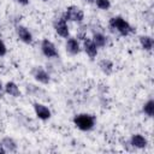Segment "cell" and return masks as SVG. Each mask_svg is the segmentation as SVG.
<instances>
[{"label": "cell", "instance_id": "22", "mask_svg": "<svg viewBox=\"0 0 154 154\" xmlns=\"http://www.w3.org/2000/svg\"><path fill=\"white\" fill-rule=\"evenodd\" d=\"M85 1H88V2H93L94 0H85Z\"/></svg>", "mask_w": 154, "mask_h": 154}, {"label": "cell", "instance_id": "19", "mask_svg": "<svg viewBox=\"0 0 154 154\" xmlns=\"http://www.w3.org/2000/svg\"><path fill=\"white\" fill-rule=\"evenodd\" d=\"M6 54V46L4 45V42L0 40V57L5 55Z\"/></svg>", "mask_w": 154, "mask_h": 154}, {"label": "cell", "instance_id": "18", "mask_svg": "<svg viewBox=\"0 0 154 154\" xmlns=\"http://www.w3.org/2000/svg\"><path fill=\"white\" fill-rule=\"evenodd\" d=\"M94 1H95L96 6H97L99 8H101V10H108V8L111 7L109 0H94Z\"/></svg>", "mask_w": 154, "mask_h": 154}, {"label": "cell", "instance_id": "5", "mask_svg": "<svg viewBox=\"0 0 154 154\" xmlns=\"http://www.w3.org/2000/svg\"><path fill=\"white\" fill-rule=\"evenodd\" d=\"M54 28H55V31L58 32V35H60L61 37H67L69 36V26H67L66 19L64 17L63 18H59L55 22Z\"/></svg>", "mask_w": 154, "mask_h": 154}, {"label": "cell", "instance_id": "13", "mask_svg": "<svg viewBox=\"0 0 154 154\" xmlns=\"http://www.w3.org/2000/svg\"><path fill=\"white\" fill-rule=\"evenodd\" d=\"M140 42L143 49L146 51H150L153 47V38L150 36H141L140 37Z\"/></svg>", "mask_w": 154, "mask_h": 154}, {"label": "cell", "instance_id": "4", "mask_svg": "<svg viewBox=\"0 0 154 154\" xmlns=\"http://www.w3.org/2000/svg\"><path fill=\"white\" fill-rule=\"evenodd\" d=\"M41 48H42L43 54L46 57H48V58H54V57L58 55L57 49H55V46L49 40H43L42 41V45H41Z\"/></svg>", "mask_w": 154, "mask_h": 154}, {"label": "cell", "instance_id": "6", "mask_svg": "<svg viewBox=\"0 0 154 154\" xmlns=\"http://www.w3.org/2000/svg\"><path fill=\"white\" fill-rule=\"evenodd\" d=\"M34 108H35V112H36V116L42 119V120H46L51 117V111L45 106V105H41V103H35L34 105Z\"/></svg>", "mask_w": 154, "mask_h": 154}, {"label": "cell", "instance_id": "14", "mask_svg": "<svg viewBox=\"0 0 154 154\" xmlns=\"http://www.w3.org/2000/svg\"><path fill=\"white\" fill-rule=\"evenodd\" d=\"M1 144L4 146L5 150H10V152H14L16 148H17L16 142H14L12 138H10V137H5V138L2 140V142H1Z\"/></svg>", "mask_w": 154, "mask_h": 154}, {"label": "cell", "instance_id": "10", "mask_svg": "<svg viewBox=\"0 0 154 154\" xmlns=\"http://www.w3.org/2000/svg\"><path fill=\"white\" fill-rule=\"evenodd\" d=\"M131 144L134 147H136V148H144L147 146V140L142 135L136 134V135H134L131 137Z\"/></svg>", "mask_w": 154, "mask_h": 154}, {"label": "cell", "instance_id": "17", "mask_svg": "<svg viewBox=\"0 0 154 154\" xmlns=\"http://www.w3.org/2000/svg\"><path fill=\"white\" fill-rule=\"evenodd\" d=\"M143 111H144V113H146L147 116L153 117V114H154V101H153V100H149V101L144 105Z\"/></svg>", "mask_w": 154, "mask_h": 154}, {"label": "cell", "instance_id": "21", "mask_svg": "<svg viewBox=\"0 0 154 154\" xmlns=\"http://www.w3.org/2000/svg\"><path fill=\"white\" fill-rule=\"evenodd\" d=\"M6 150H5V148H4V146L2 144H0V154H4Z\"/></svg>", "mask_w": 154, "mask_h": 154}, {"label": "cell", "instance_id": "11", "mask_svg": "<svg viewBox=\"0 0 154 154\" xmlns=\"http://www.w3.org/2000/svg\"><path fill=\"white\" fill-rule=\"evenodd\" d=\"M66 49L71 54H77V53H79V45L75 38H69L66 42Z\"/></svg>", "mask_w": 154, "mask_h": 154}, {"label": "cell", "instance_id": "1", "mask_svg": "<svg viewBox=\"0 0 154 154\" xmlns=\"http://www.w3.org/2000/svg\"><path fill=\"white\" fill-rule=\"evenodd\" d=\"M109 26L112 28V29H116L120 35H123V36H126V35H129L130 32H131V26H130V24L125 20V19H123L122 17H113V18H111V20H109Z\"/></svg>", "mask_w": 154, "mask_h": 154}, {"label": "cell", "instance_id": "12", "mask_svg": "<svg viewBox=\"0 0 154 154\" xmlns=\"http://www.w3.org/2000/svg\"><path fill=\"white\" fill-rule=\"evenodd\" d=\"M5 89H6V93H7V94H10L11 96L18 97V96L20 95V91H19V89H18L17 84H16V83H13V82H8V83H6Z\"/></svg>", "mask_w": 154, "mask_h": 154}, {"label": "cell", "instance_id": "15", "mask_svg": "<svg viewBox=\"0 0 154 154\" xmlns=\"http://www.w3.org/2000/svg\"><path fill=\"white\" fill-rule=\"evenodd\" d=\"M91 41L95 43V46H96V47H103V46L106 45V37H105L102 34H100V32L94 34L93 40H91Z\"/></svg>", "mask_w": 154, "mask_h": 154}, {"label": "cell", "instance_id": "16", "mask_svg": "<svg viewBox=\"0 0 154 154\" xmlns=\"http://www.w3.org/2000/svg\"><path fill=\"white\" fill-rule=\"evenodd\" d=\"M99 66H100V69L106 73V75H109L111 72H112V70H113V64L109 61V60H101L100 61V64H99Z\"/></svg>", "mask_w": 154, "mask_h": 154}, {"label": "cell", "instance_id": "9", "mask_svg": "<svg viewBox=\"0 0 154 154\" xmlns=\"http://www.w3.org/2000/svg\"><path fill=\"white\" fill-rule=\"evenodd\" d=\"M34 77H35V79H37L38 82L45 83V84L49 82V75L42 67H40V66L34 70Z\"/></svg>", "mask_w": 154, "mask_h": 154}, {"label": "cell", "instance_id": "20", "mask_svg": "<svg viewBox=\"0 0 154 154\" xmlns=\"http://www.w3.org/2000/svg\"><path fill=\"white\" fill-rule=\"evenodd\" d=\"M19 4H22V5H28L29 4V0H17Z\"/></svg>", "mask_w": 154, "mask_h": 154}, {"label": "cell", "instance_id": "23", "mask_svg": "<svg viewBox=\"0 0 154 154\" xmlns=\"http://www.w3.org/2000/svg\"><path fill=\"white\" fill-rule=\"evenodd\" d=\"M42 1H48V0H42Z\"/></svg>", "mask_w": 154, "mask_h": 154}, {"label": "cell", "instance_id": "3", "mask_svg": "<svg viewBox=\"0 0 154 154\" xmlns=\"http://www.w3.org/2000/svg\"><path fill=\"white\" fill-rule=\"evenodd\" d=\"M84 17V13L83 11L77 7V6H69L66 8V12H65V16L64 18L67 19V20H72V22H81Z\"/></svg>", "mask_w": 154, "mask_h": 154}, {"label": "cell", "instance_id": "8", "mask_svg": "<svg viewBox=\"0 0 154 154\" xmlns=\"http://www.w3.org/2000/svg\"><path fill=\"white\" fill-rule=\"evenodd\" d=\"M84 51H85V53L90 57V58H95L96 57V54H97V47L95 46V43L91 41V40H89V38H84Z\"/></svg>", "mask_w": 154, "mask_h": 154}, {"label": "cell", "instance_id": "7", "mask_svg": "<svg viewBox=\"0 0 154 154\" xmlns=\"http://www.w3.org/2000/svg\"><path fill=\"white\" fill-rule=\"evenodd\" d=\"M17 34H18V37H19L23 42H25V43H31L32 36H31L30 31H29L25 26H22V25L17 26Z\"/></svg>", "mask_w": 154, "mask_h": 154}, {"label": "cell", "instance_id": "2", "mask_svg": "<svg viewBox=\"0 0 154 154\" xmlns=\"http://www.w3.org/2000/svg\"><path fill=\"white\" fill-rule=\"evenodd\" d=\"M73 123L75 125L83 130V131H87V130H90L94 124H95V117L94 116H90V114H78L73 118Z\"/></svg>", "mask_w": 154, "mask_h": 154}, {"label": "cell", "instance_id": "24", "mask_svg": "<svg viewBox=\"0 0 154 154\" xmlns=\"http://www.w3.org/2000/svg\"><path fill=\"white\" fill-rule=\"evenodd\" d=\"M0 88H1V83H0Z\"/></svg>", "mask_w": 154, "mask_h": 154}]
</instances>
